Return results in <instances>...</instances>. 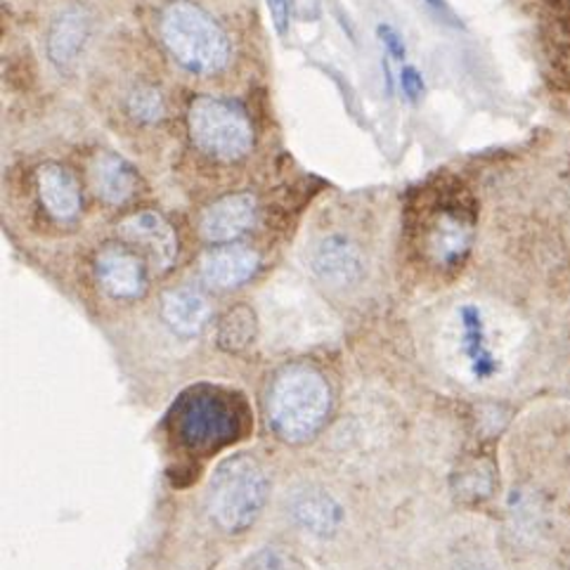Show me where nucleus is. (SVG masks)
Segmentation results:
<instances>
[{
  "mask_svg": "<svg viewBox=\"0 0 570 570\" xmlns=\"http://www.w3.org/2000/svg\"><path fill=\"white\" fill-rule=\"evenodd\" d=\"M159 36L170 57L189 73L212 76L230 62V38L197 3L174 0L159 14Z\"/></svg>",
  "mask_w": 570,
  "mask_h": 570,
  "instance_id": "nucleus-1",
  "label": "nucleus"
},
{
  "mask_svg": "<svg viewBox=\"0 0 570 570\" xmlns=\"http://www.w3.org/2000/svg\"><path fill=\"white\" fill-rule=\"evenodd\" d=\"M332 407L327 379L308 365L282 370L268 393V420L277 435L289 443L313 439Z\"/></svg>",
  "mask_w": 570,
  "mask_h": 570,
  "instance_id": "nucleus-2",
  "label": "nucleus"
},
{
  "mask_svg": "<svg viewBox=\"0 0 570 570\" xmlns=\"http://www.w3.org/2000/svg\"><path fill=\"white\" fill-rule=\"evenodd\" d=\"M265 500L268 476L249 454L225 460L208 488V511L227 533H242L249 528L261 517Z\"/></svg>",
  "mask_w": 570,
  "mask_h": 570,
  "instance_id": "nucleus-3",
  "label": "nucleus"
},
{
  "mask_svg": "<svg viewBox=\"0 0 570 570\" xmlns=\"http://www.w3.org/2000/svg\"><path fill=\"white\" fill-rule=\"evenodd\" d=\"M187 128L193 142L214 159L237 161L254 147V128L244 107L214 95H202L189 102Z\"/></svg>",
  "mask_w": 570,
  "mask_h": 570,
  "instance_id": "nucleus-4",
  "label": "nucleus"
},
{
  "mask_svg": "<svg viewBox=\"0 0 570 570\" xmlns=\"http://www.w3.org/2000/svg\"><path fill=\"white\" fill-rule=\"evenodd\" d=\"M119 235L128 244L138 246L157 271H168L178 256L176 230L164 216L155 212H140L128 216L119 225Z\"/></svg>",
  "mask_w": 570,
  "mask_h": 570,
  "instance_id": "nucleus-5",
  "label": "nucleus"
},
{
  "mask_svg": "<svg viewBox=\"0 0 570 570\" xmlns=\"http://www.w3.org/2000/svg\"><path fill=\"white\" fill-rule=\"evenodd\" d=\"M90 43V17L81 8H65L52 19L46 38L48 60L60 73H73Z\"/></svg>",
  "mask_w": 570,
  "mask_h": 570,
  "instance_id": "nucleus-6",
  "label": "nucleus"
},
{
  "mask_svg": "<svg viewBox=\"0 0 570 570\" xmlns=\"http://www.w3.org/2000/svg\"><path fill=\"white\" fill-rule=\"evenodd\" d=\"M311 265L315 275L330 284V287H351L363 277V254L357 246L344 235H327L322 237L311 256Z\"/></svg>",
  "mask_w": 570,
  "mask_h": 570,
  "instance_id": "nucleus-7",
  "label": "nucleus"
},
{
  "mask_svg": "<svg viewBox=\"0 0 570 570\" xmlns=\"http://www.w3.org/2000/svg\"><path fill=\"white\" fill-rule=\"evenodd\" d=\"M256 223V199L252 195H227L206 208L199 233L208 244H227L252 230Z\"/></svg>",
  "mask_w": 570,
  "mask_h": 570,
  "instance_id": "nucleus-8",
  "label": "nucleus"
},
{
  "mask_svg": "<svg viewBox=\"0 0 570 570\" xmlns=\"http://www.w3.org/2000/svg\"><path fill=\"white\" fill-rule=\"evenodd\" d=\"M473 220L462 206H443L429 223L426 246L435 263L454 265L469 252Z\"/></svg>",
  "mask_w": 570,
  "mask_h": 570,
  "instance_id": "nucleus-9",
  "label": "nucleus"
},
{
  "mask_svg": "<svg viewBox=\"0 0 570 570\" xmlns=\"http://www.w3.org/2000/svg\"><path fill=\"white\" fill-rule=\"evenodd\" d=\"M233 431V414L216 397H195L183 412L180 433L187 445L208 448L227 439Z\"/></svg>",
  "mask_w": 570,
  "mask_h": 570,
  "instance_id": "nucleus-10",
  "label": "nucleus"
},
{
  "mask_svg": "<svg viewBox=\"0 0 570 570\" xmlns=\"http://www.w3.org/2000/svg\"><path fill=\"white\" fill-rule=\"evenodd\" d=\"M36 193L55 220L71 223L81 214L79 183L62 164L48 161L36 170Z\"/></svg>",
  "mask_w": 570,
  "mask_h": 570,
  "instance_id": "nucleus-11",
  "label": "nucleus"
},
{
  "mask_svg": "<svg viewBox=\"0 0 570 570\" xmlns=\"http://www.w3.org/2000/svg\"><path fill=\"white\" fill-rule=\"evenodd\" d=\"M95 268H98L102 287L117 298H138L147 287L138 254H132L126 246H105Z\"/></svg>",
  "mask_w": 570,
  "mask_h": 570,
  "instance_id": "nucleus-12",
  "label": "nucleus"
},
{
  "mask_svg": "<svg viewBox=\"0 0 570 570\" xmlns=\"http://www.w3.org/2000/svg\"><path fill=\"white\" fill-rule=\"evenodd\" d=\"M261 265V258L249 246H220L202 258V277L214 289H235L249 279Z\"/></svg>",
  "mask_w": 570,
  "mask_h": 570,
  "instance_id": "nucleus-13",
  "label": "nucleus"
},
{
  "mask_svg": "<svg viewBox=\"0 0 570 570\" xmlns=\"http://www.w3.org/2000/svg\"><path fill=\"white\" fill-rule=\"evenodd\" d=\"M90 183L95 195L107 204H126L138 193V174L132 166L111 151H100L90 164Z\"/></svg>",
  "mask_w": 570,
  "mask_h": 570,
  "instance_id": "nucleus-14",
  "label": "nucleus"
},
{
  "mask_svg": "<svg viewBox=\"0 0 570 570\" xmlns=\"http://www.w3.org/2000/svg\"><path fill=\"white\" fill-rule=\"evenodd\" d=\"M294 521L315 538H332L344 521V509L325 490H301L292 500Z\"/></svg>",
  "mask_w": 570,
  "mask_h": 570,
  "instance_id": "nucleus-15",
  "label": "nucleus"
},
{
  "mask_svg": "<svg viewBox=\"0 0 570 570\" xmlns=\"http://www.w3.org/2000/svg\"><path fill=\"white\" fill-rule=\"evenodd\" d=\"M161 315L166 325L180 336H197L208 317H212V306L204 294L197 289H174L161 301Z\"/></svg>",
  "mask_w": 570,
  "mask_h": 570,
  "instance_id": "nucleus-16",
  "label": "nucleus"
},
{
  "mask_svg": "<svg viewBox=\"0 0 570 570\" xmlns=\"http://www.w3.org/2000/svg\"><path fill=\"white\" fill-rule=\"evenodd\" d=\"M126 114L142 126L159 124L166 114V100L161 90L149 83L136 86L126 95Z\"/></svg>",
  "mask_w": 570,
  "mask_h": 570,
  "instance_id": "nucleus-17",
  "label": "nucleus"
},
{
  "mask_svg": "<svg viewBox=\"0 0 570 570\" xmlns=\"http://www.w3.org/2000/svg\"><path fill=\"white\" fill-rule=\"evenodd\" d=\"M256 334V317L249 308H235L227 313L218 330V344L225 351H242L252 344Z\"/></svg>",
  "mask_w": 570,
  "mask_h": 570,
  "instance_id": "nucleus-18",
  "label": "nucleus"
},
{
  "mask_svg": "<svg viewBox=\"0 0 570 570\" xmlns=\"http://www.w3.org/2000/svg\"><path fill=\"white\" fill-rule=\"evenodd\" d=\"M464 346L471 357V367L476 376H488L495 370L490 353L483 346V325H481V313L466 308L464 311Z\"/></svg>",
  "mask_w": 570,
  "mask_h": 570,
  "instance_id": "nucleus-19",
  "label": "nucleus"
},
{
  "mask_svg": "<svg viewBox=\"0 0 570 570\" xmlns=\"http://www.w3.org/2000/svg\"><path fill=\"white\" fill-rule=\"evenodd\" d=\"M249 570H303L301 561L277 547H265L252 557Z\"/></svg>",
  "mask_w": 570,
  "mask_h": 570,
  "instance_id": "nucleus-20",
  "label": "nucleus"
},
{
  "mask_svg": "<svg viewBox=\"0 0 570 570\" xmlns=\"http://www.w3.org/2000/svg\"><path fill=\"white\" fill-rule=\"evenodd\" d=\"M397 83H401L403 88V95L410 100V102H416L424 95L426 86H424V79L422 73L416 71L414 67H403L401 69V79H397Z\"/></svg>",
  "mask_w": 570,
  "mask_h": 570,
  "instance_id": "nucleus-21",
  "label": "nucleus"
},
{
  "mask_svg": "<svg viewBox=\"0 0 570 570\" xmlns=\"http://www.w3.org/2000/svg\"><path fill=\"white\" fill-rule=\"evenodd\" d=\"M268 10L273 17L275 31L279 36H287L292 24V0H268Z\"/></svg>",
  "mask_w": 570,
  "mask_h": 570,
  "instance_id": "nucleus-22",
  "label": "nucleus"
},
{
  "mask_svg": "<svg viewBox=\"0 0 570 570\" xmlns=\"http://www.w3.org/2000/svg\"><path fill=\"white\" fill-rule=\"evenodd\" d=\"M379 38H382V43L386 46V50L395 57V60H405V43H403V36L397 33L391 24H382L379 27Z\"/></svg>",
  "mask_w": 570,
  "mask_h": 570,
  "instance_id": "nucleus-23",
  "label": "nucleus"
},
{
  "mask_svg": "<svg viewBox=\"0 0 570 570\" xmlns=\"http://www.w3.org/2000/svg\"><path fill=\"white\" fill-rule=\"evenodd\" d=\"M424 6H426L435 17H441L443 22H450V24L458 27V22H454V12L450 10V6L445 3V0H424Z\"/></svg>",
  "mask_w": 570,
  "mask_h": 570,
  "instance_id": "nucleus-24",
  "label": "nucleus"
},
{
  "mask_svg": "<svg viewBox=\"0 0 570 570\" xmlns=\"http://www.w3.org/2000/svg\"><path fill=\"white\" fill-rule=\"evenodd\" d=\"M464 570H483V568H476V566H471V568H464Z\"/></svg>",
  "mask_w": 570,
  "mask_h": 570,
  "instance_id": "nucleus-25",
  "label": "nucleus"
}]
</instances>
